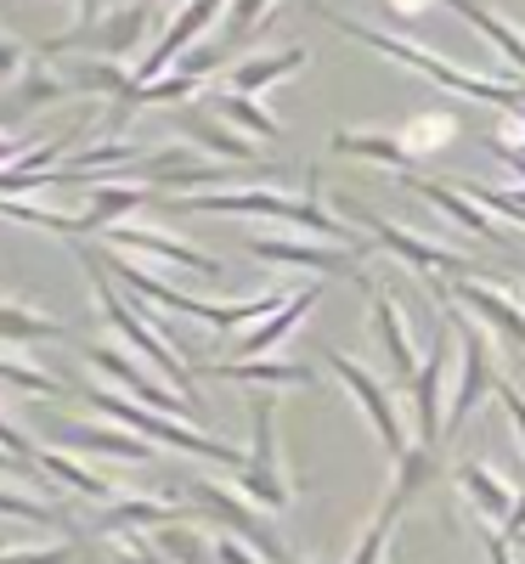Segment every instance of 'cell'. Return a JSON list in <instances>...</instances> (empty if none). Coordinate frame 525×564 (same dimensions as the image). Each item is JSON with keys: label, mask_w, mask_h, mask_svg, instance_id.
Segmentation results:
<instances>
[{"label": "cell", "mask_w": 525, "mask_h": 564, "mask_svg": "<svg viewBox=\"0 0 525 564\" xmlns=\"http://www.w3.org/2000/svg\"><path fill=\"white\" fill-rule=\"evenodd\" d=\"M170 209H186V215H255V220H282V226H300V231H317L328 243H351L356 231L322 209V193H317V170L306 175V193H282V186H215V193H175ZM362 249V243H351Z\"/></svg>", "instance_id": "6da1fadb"}, {"label": "cell", "mask_w": 525, "mask_h": 564, "mask_svg": "<svg viewBox=\"0 0 525 564\" xmlns=\"http://www.w3.org/2000/svg\"><path fill=\"white\" fill-rule=\"evenodd\" d=\"M317 18L322 23H333L340 34H351L356 45H367V52H378V57H390V63H401V68H413L418 79H429V85H441V90H458V97H469V102H486V108H525V79H486V74H469V68H458V63H447V57H436V52H424V45H413V40H396V34H385V29H373V23H356V18H345V12H328V7H317Z\"/></svg>", "instance_id": "7a4b0ae2"}, {"label": "cell", "mask_w": 525, "mask_h": 564, "mask_svg": "<svg viewBox=\"0 0 525 564\" xmlns=\"http://www.w3.org/2000/svg\"><path fill=\"white\" fill-rule=\"evenodd\" d=\"M85 271H90V300H97V311L108 316V327H114V334H119V339H125V345H130L141 361H148V367H159L170 390H181V395L193 401V406H204V401H199V384H193V367L181 361V350L170 345V334H164V327H159L148 311H141L130 294H119L114 282H108V271H103L97 260H90V254H85Z\"/></svg>", "instance_id": "3957f363"}, {"label": "cell", "mask_w": 525, "mask_h": 564, "mask_svg": "<svg viewBox=\"0 0 525 564\" xmlns=\"http://www.w3.org/2000/svg\"><path fill=\"white\" fill-rule=\"evenodd\" d=\"M85 401H90V412H108L114 423H125V430H136L141 441H153V446H170V452H193V457H210V463L232 468V475L244 468V452H237V446H226V441H215V435H204L199 423H186V417L153 412V406H141V401H130V395L108 390V384H90V390H85Z\"/></svg>", "instance_id": "277c9868"}, {"label": "cell", "mask_w": 525, "mask_h": 564, "mask_svg": "<svg viewBox=\"0 0 525 564\" xmlns=\"http://www.w3.org/2000/svg\"><path fill=\"white\" fill-rule=\"evenodd\" d=\"M249 423H255V441H249V457L237 468V491H244L255 508H271L282 513L294 502V480L289 468H282V452H277V395L260 390L249 401Z\"/></svg>", "instance_id": "5b68a950"}, {"label": "cell", "mask_w": 525, "mask_h": 564, "mask_svg": "<svg viewBox=\"0 0 525 564\" xmlns=\"http://www.w3.org/2000/svg\"><path fill=\"white\" fill-rule=\"evenodd\" d=\"M85 356H90V367L103 372V384H114L119 395H130V401H141V406H153V412H170V417H199L204 406H193L181 390H170V384H159L148 367H141V356L130 350V345H108V339H90L85 345Z\"/></svg>", "instance_id": "8992f818"}, {"label": "cell", "mask_w": 525, "mask_h": 564, "mask_svg": "<svg viewBox=\"0 0 525 564\" xmlns=\"http://www.w3.org/2000/svg\"><path fill=\"white\" fill-rule=\"evenodd\" d=\"M186 491L199 497V508L210 513V520H221V531H226V536L249 542V547H255L266 564H294V553L282 547V536H277V531L260 520V513H255V502H249V497H237V486H221V480H193Z\"/></svg>", "instance_id": "52a82bcc"}, {"label": "cell", "mask_w": 525, "mask_h": 564, "mask_svg": "<svg viewBox=\"0 0 525 564\" xmlns=\"http://www.w3.org/2000/svg\"><path fill=\"white\" fill-rule=\"evenodd\" d=\"M447 379H452V327L447 316L429 327V356L418 361V379H413V417H418V441L424 446H441L447 435Z\"/></svg>", "instance_id": "ba28073f"}, {"label": "cell", "mask_w": 525, "mask_h": 564, "mask_svg": "<svg viewBox=\"0 0 525 564\" xmlns=\"http://www.w3.org/2000/svg\"><path fill=\"white\" fill-rule=\"evenodd\" d=\"M333 372H340V384L362 401V412H367V423H373V435H378V446H385L390 452V463L413 446V435H407V423H401V412H396V401H390V390L385 384H378L373 379V372L356 361V356H345V350H328L322 356Z\"/></svg>", "instance_id": "9c48e42d"}, {"label": "cell", "mask_w": 525, "mask_h": 564, "mask_svg": "<svg viewBox=\"0 0 525 564\" xmlns=\"http://www.w3.org/2000/svg\"><path fill=\"white\" fill-rule=\"evenodd\" d=\"M226 7H232V0H186V7L170 18V29L159 34V45H153V52L148 57H141L130 74H136V85H153V79H164L186 52H193V45L215 29V18H226Z\"/></svg>", "instance_id": "30bf717a"}, {"label": "cell", "mask_w": 525, "mask_h": 564, "mask_svg": "<svg viewBox=\"0 0 525 564\" xmlns=\"http://www.w3.org/2000/svg\"><path fill=\"white\" fill-rule=\"evenodd\" d=\"M452 327H458V339H463V372H458V384H452V401H447V430H458V423L481 406L486 395H497V356H492V339L481 334V322H458V316H447Z\"/></svg>", "instance_id": "8fae6325"}, {"label": "cell", "mask_w": 525, "mask_h": 564, "mask_svg": "<svg viewBox=\"0 0 525 564\" xmlns=\"http://www.w3.org/2000/svg\"><path fill=\"white\" fill-rule=\"evenodd\" d=\"M345 215L362 220V226L373 231V243H385L401 265H413V271L429 276V282H436L441 271H463V254H452V249H441V243H424V238H413L407 226H396V220H385V215H373V209H362V204H351V198H345Z\"/></svg>", "instance_id": "7c38bea8"}, {"label": "cell", "mask_w": 525, "mask_h": 564, "mask_svg": "<svg viewBox=\"0 0 525 564\" xmlns=\"http://www.w3.org/2000/svg\"><path fill=\"white\" fill-rule=\"evenodd\" d=\"M103 243L108 249H136V254H153V260H164V265H175V271H199V276H221V260L215 254H204V249H193V243H181V238H170V231H159V226H114V231H103Z\"/></svg>", "instance_id": "4fadbf2b"}, {"label": "cell", "mask_w": 525, "mask_h": 564, "mask_svg": "<svg viewBox=\"0 0 525 564\" xmlns=\"http://www.w3.org/2000/svg\"><path fill=\"white\" fill-rule=\"evenodd\" d=\"M249 254L266 265H294V271H322V276H345L356 271L362 249H333V243H306V238H249Z\"/></svg>", "instance_id": "5bb4252c"}, {"label": "cell", "mask_w": 525, "mask_h": 564, "mask_svg": "<svg viewBox=\"0 0 525 564\" xmlns=\"http://www.w3.org/2000/svg\"><path fill=\"white\" fill-rule=\"evenodd\" d=\"M175 130L193 141V148H204L210 159H221V164H260V148L244 135V130H232L221 113H204V108H186L181 119H175Z\"/></svg>", "instance_id": "9a60e30c"}, {"label": "cell", "mask_w": 525, "mask_h": 564, "mask_svg": "<svg viewBox=\"0 0 525 564\" xmlns=\"http://www.w3.org/2000/svg\"><path fill=\"white\" fill-rule=\"evenodd\" d=\"M317 300H322V282H306V289H294L289 300H282V311H271L266 322H255L244 339H237V361H255V356H266V350H277L282 339L294 334V327L317 311Z\"/></svg>", "instance_id": "2e32d148"}, {"label": "cell", "mask_w": 525, "mask_h": 564, "mask_svg": "<svg viewBox=\"0 0 525 564\" xmlns=\"http://www.w3.org/2000/svg\"><path fill=\"white\" fill-rule=\"evenodd\" d=\"M57 441L74 446V452L119 457V463H153V457H159V446H153V441H141L136 430H125V423H68Z\"/></svg>", "instance_id": "e0dca14e"}, {"label": "cell", "mask_w": 525, "mask_h": 564, "mask_svg": "<svg viewBox=\"0 0 525 564\" xmlns=\"http://www.w3.org/2000/svg\"><path fill=\"white\" fill-rule=\"evenodd\" d=\"M458 305H469L481 327H492V334H503L508 345L525 350V305L519 300H508L503 289H492V282H469L463 276L458 282Z\"/></svg>", "instance_id": "ac0fdd59"}, {"label": "cell", "mask_w": 525, "mask_h": 564, "mask_svg": "<svg viewBox=\"0 0 525 564\" xmlns=\"http://www.w3.org/2000/svg\"><path fill=\"white\" fill-rule=\"evenodd\" d=\"M85 193H90V204L79 215L85 231H114L153 198V186H141V181H97V186H85Z\"/></svg>", "instance_id": "d6986e66"}, {"label": "cell", "mask_w": 525, "mask_h": 564, "mask_svg": "<svg viewBox=\"0 0 525 564\" xmlns=\"http://www.w3.org/2000/svg\"><path fill=\"white\" fill-rule=\"evenodd\" d=\"M311 63L306 45H289V52H266V57H244L226 68V90H237V97H260V90L282 85L289 74H300Z\"/></svg>", "instance_id": "ffe728a7"}, {"label": "cell", "mask_w": 525, "mask_h": 564, "mask_svg": "<svg viewBox=\"0 0 525 564\" xmlns=\"http://www.w3.org/2000/svg\"><path fill=\"white\" fill-rule=\"evenodd\" d=\"M436 446H424V441H413L401 457H396V475H390V491H385V508H378V520H401V513H407V502L429 486V480H436Z\"/></svg>", "instance_id": "44dd1931"}, {"label": "cell", "mask_w": 525, "mask_h": 564, "mask_svg": "<svg viewBox=\"0 0 525 564\" xmlns=\"http://www.w3.org/2000/svg\"><path fill=\"white\" fill-rule=\"evenodd\" d=\"M441 7H452L474 34H486V40L497 45V52H503V63H514V74L525 79V29H514L508 18H497V12L486 7V0H441Z\"/></svg>", "instance_id": "7402d4cb"}, {"label": "cell", "mask_w": 525, "mask_h": 564, "mask_svg": "<svg viewBox=\"0 0 525 564\" xmlns=\"http://www.w3.org/2000/svg\"><path fill=\"white\" fill-rule=\"evenodd\" d=\"M373 339H378V350H385L396 379H418V356H413V339H407V316L396 311L390 294L373 300Z\"/></svg>", "instance_id": "603a6c76"}, {"label": "cell", "mask_w": 525, "mask_h": 564, "mask_svg": "<svg viewBox=\"0 0 525 564\" xmlns=\"http://www.w3.org/2000/svg\"><path fill=\"white\" fill-rule=\"evenodd\" d=\"M458 491H469V502L481 508L492 525H508V513H514V502H519L514 486L497 475L492 463H463V468H458Z\"/></svg>", "instance_id": "cb8c5ba5"}, {"label": "cell", "mask_w": 525, "mask_h": 564, "mask_svg": "<svg viewBox=\"0 0 525 564\" xmlns=\"http://www.w3.org/2000/svg\"><path fill=\"white\" fill-rule=\"evenodd\" d=\"M328 148L340 153V159H367V164H385V170H413L407 141L390 135V130H340Z\"/></svg>", "instance_id": "d4e9b609"}, {"label": "cell", "mask_w": 525, "mask_h": 564, "mask_svg": "<svg viewBox=\"0 0 525 564\" xmlns=\"http://www.w3.org/2000/svg\"><path fill=\"white\" fill-rule=\"evenodd\" d=\"M221 379H232V384H260V390H289V384H300V390H311L317 384V367H306V361H266V356H255V361H226V367H215Z\"/></svg>", "instance_id": "484cf974"}, {"label": "cell", "mask_w": 525, "mask_h": 564, "mask_svg": "<svg viewBox=\"0 0 525 564\" xmlns=\"http://www.w3.org/2000/svg\"><path fill=\"white\" fill-rule=\"evenodd\" d=\"M186 520L181 502H159V497H114L103 508V531H159V525H175Z\"/></svg>", "instance_id": "4316f807"}, {"label": "cell", "mask_w": 525, "mask_h": 564, "mask_svg": "<svg viewBox=\"0 0 525 564\" xmlns=\"http://www.w3.org/2000/svg\"><path fill=\"white\" fill-rule=\"evenodd\" d=\"M34 463H40L57 486H68V491H79V497H90V502H114V497H119V491L97 475V468H85L79 457H68V452H57V446H40V441H34Z\"/></svg>", "instance_id": "83f0119b"}, {"label": "cell", "mask_w": 525, "mask_h": 564, "mask_svg": "<svg viewBox=\"0 0 525 564\" xmlns=\"http://www.w3.org/2000/svg\"><path fill=\"white\" fill-rule=\"evenodd\" d=\"M63 97H74L68 74H52L45 63H29V74L12 85V102L0 108V113H7V119H23V113H40V108H52V102H63Z\"/></svg>", "instance_id": "f1b7e54d"}, {"label": "cell", "mask_w": 525, "mask_h": 564, "mask_svg": "<svg viewBox=\"0 0 525 564\" xmlns=\"http://www.w3.org/2000/svg\"><path fill=\"white\" fill-rule=\"evenodd\" d=\"M210 113H221L232 130H244L255 141H277L282 135V119L260 102V97H237V90H221V97H210Z\"/></svg>", "instance_id": "f546056e"}, {"label": "cell", "mask_w": 525, "mask_h": 564, "mask_svg": "<svg viewBox=\"0 0 525 564\" xmlns=\"http://www.w3.org/2000/svg\"><path fill=\"white\" fill-rule=\"evenodd\" d=\"M413 193H418V198H429V204H436L441 215H452L458 226L481 231V238H503V231L492 226V209H481V204H474L469 193H452L447 181H413Z\"/></svg>", "instance_id": "4dcf8cb0"}, {"label": "cell", "mask_w": 525, "mask_h": 564, "mask_svg": "<svg viewBox=\"0 0 525 564\" xmlns=\"http://www.w3.org/2000/svg\"><path fill=\"white\" fill-rule=\"evenodd\" d=\"M40 339H68V327L18 300H0V345H40Z\"/></svg>", "instance_id": "1f68e13d"}, {"label": "cell", "mask_w": 525, "mask_h": 564, "mask_svg": "<svg viewBox=\"0 0 525 564\" xmlns=\"http://www.w3.org/2000/svg\"><path fill=\"white\" fill-rule=\"evenodd\" d=\"M148 547L164 558V564H210L215 558V547L186 525V520H175V525H159L153 536H148Z\"/></svg>", "instance_id": "d6a6232c"}, {"label": "cell", "mask_w": 525, "mask_h": 564, "mask_svg": "<svg viewBox=\"0 0 525 564\" xmlns=\"http://www.w3.org/2000/svg\"><path fill=\"white\" fill-rule=\"evenodd\" d=\"M452 135H458V119H452V113H418V119L401 130V141H407V153H413V159L441 153Z\"/></svg>", "instance_id": "836d02e7"}, {"label": "cell", "mask_w": 525, "mask_h": 564, "mask_svg": "<svg viewBox=\"0 0 525 564\" xmlns=\"http://www.w3.org/2000/svg\"><path fill=\"white\" fill-rule=\"evenodd\" d=\"M0 384H18L23 395H68V384L57 379V372H45L40 361H18V356H0Z\"/></svg>", "instance_id": "e575fe53"}, {"label": "cell", "mask_w": 525, "mask_h": 564, "mask_svg": "<svg viewBox=\"0 0 525 564\" xmlns=\"http://www.w3.org/2000/svg\"><path fill=\"white\" fill-rule=\"evenodd\" d=\"M463 193L481 204V209H492V215H508V220H519L525 226V186H486V181H463Z\"/></svg>", "instance_id": "d590c367"}, {"label": "cell", "mask_w": 525, "mask_h": 564, "mask_svg": "<svg viewBox=\"0 0 525 564\" xmlns=\"http://www.w3.org/2000/svg\"><path fill=\"white\" fill-rule=\"evenodd\" d=\"M390 531H396L390 520H373V525L362 531V542L351 547L345 564H385V553H390Z\"/></svg>", "instance_id": "8d00e7d4"}, {"label": "cell", "mask_w": 525, "mask_h": 564, "mask_svg": "<svg viewBox=\"0 0 525 564\" xmlns=\"http://www.w3.org/2000/svg\"><path fill=\"white\" fill-rule=\"evenodd\" d=\"M277 7V0H232V7H226V34L232 40H244V34H255L260 29V18Z\"/></svg>", "instance_id": "74e56055"}, {"label": "cell", "mask_w": 525, "mask_h": 564, "mask_svg": "<svg viewBox=\"0 0 525 564\" xmlns=\"http://www.w3.org/2000/svg\"><path fill=\"white\" fill-rule=\"evenodd\" d=\"M29 74V45L12 40V34H0V85H18Z\"/></svg>", "instance_id": "f35d334b"}, {"label": "cell", "mask_w": 525, "mask_h": 564, "mask_svg": "<svg viewBox=\"0 0 525 564\" xmlns=\"http://www.w3.org/2000/svg\"><path fill=\"white\" fill-rule=\"evenodd\" d=\"M221 63H226V45H199V52H186L175 68H181V74H193V79H210Z\"/></svg>", "instance_id": "ab89813d"}, {"label": "cell", "mask_w": 525, "mask_h": 564, "mask_svg": "<svg viewBox=\"0 0 525 564\" xmlns=\"http://www.w3.org/2000/svg\"><path fill=\"white\" fill-rule=\"evenodd\" d=\"M210 547H215V564H266V558H260L249 542H237V536H226V531H221Z\"/></svg>", "instance_id": "60d3db41"}, {"label": "cell", "mask_w": 525, "mask_h": 564, "mask_svg": "<svg viewBox=\"0 0 525 564\" xmlns=\"http://www.w3.org/2000/svg\"><path fill=\"white\" fill-rule=\"evenodd\" d=\"M97 18H103V0H74V34H85Z\"/></svg>", "instance_id": "b9f144b4"}, {"label": "cell", "mask_w": 525, "mask_h": 564, "mask_svg": "<svg viewBox=\"0 0 525 564\" xmlns=\"http://www.w3.org/2000/svg\"><path fill=\"white\" fill-rule=\"evenodd\" d=\"M486 558H492V564H514V558H508V536H503V531H486Z\"/></svg>", "instance_id": "7bdbcfd3"}, {"label": "cell", "mask_w": 525, "mask_h": 564, "mask_svg": "<svg viewBox=\"0 0 525 564\" xmlns=\"http://www.w3.org/2000/svg\"><path fill=\"white\" fill-rule=\"evenodd\" d=\"M503 536H508V542H519V536H525V497L514 502V513H508V525H503Z\"/></svg>", "instance_id": "ee69618b"}, {"label": "cell", "mask_w": 525, "mask_h": 564, "mask_svg": "<svg viewBox=\"0 0 525 564\" xmlns=\"http://www.w3.org/2000/svg\"><path fill=\"white\" fill-rule=\"evenodd\" d=\"M385 7H390L396 18H418V12L429 7V0H385Z\"/></svg>", "instance_id": "f6af8a7d"}, {"label": "cell", "mask_w": 525, "mask_h": 564, "mask_svg": "<svg viewBox=\"0 0 525 564\" xmlns=\"http://www.w3.org/2000/svg\"><path fill=\"white\" fill-rule=\"evenodd\" d=\"M492 148H497V159H508L519 175H525V153H514V148H503V141H492Z\"/></svg>", "instance_id": "bcb514c9"}, {"label": "cell", "mask_w": 525, "mask_h": 564, "mask_svg": "<svg viewBox=\"0 0 525 564\" xmlns=\"http://www.w3.org/2000/svg\"><path fill=\"white\" fill-rule=\"evenodd\" d=\"M0 547H7V542H0Z\"/></svg>", "instance_id": "7dc6e473"}]
</instances>
